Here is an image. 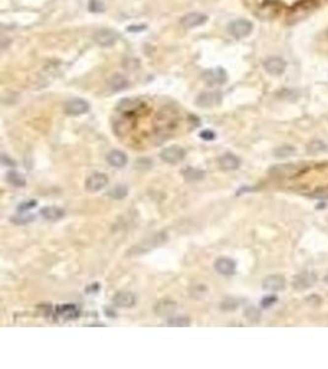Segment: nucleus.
I'll return each instance as SVG.
<instances>
[{
	"mask_svg": "<svg viewBox=\"0 0 328 369\" xmlns=\"http://www.w3.org/2000/svg\"><path fill=\"white\" fill-rule=\"evenodd\" d=\"M325 282L328 284V272L326 273V276H325Z\"/></svg>",
	"mask_w": 328,
	"mask_h": 369,
	"instance_id": "ea45409f",
	"label": "nucleus"
},
{
	"mask_svg": "<svg viewBox=\"0 0 328 369\" xmlns=\"http://www.w3.org/2000/svg\"><path fill=\"white\" fill-rule=\"evenodd\" d=\"M296 153V149L293 146H282L275 148V150L273 151L277 158H288V156H292Z\"/></svg>",
	"mask_w": 328,
	"mask_h": 369,
	"instance_id": "c85d7f7f",
	"label": "nucleus"
},
{
	"mask_svg": "<svg viewBox=\"0 0 328 369\" xmlns=\"http://www.w3.org/2000/svg\"><path fill=\"white\" fill-rule=\"evenodd\" d=\"M178 124V113L172 109H164L155 119L156 131L161 134H170Z\"/></svg>",
	"mask_w": 328,
	"mask_h": 369,
	"instance_id": "f03ea898",
	"label": "nucleus"
},
{
	"mask_svg": "<svg viewBox=\"0 0 328 369\" xmlns=\"http://www.w3.org/2000/svg\"><path fill=\"white\" fill-rule=\"evenodd\" d=\"M89 7H90L91 11L98 12V11H102L103 10V5L100 0H90V4H89Z\"/></svg>",
	"mask_w": 328,
	"mask_h": 369,
	"instance_id": "c9c22d12",
	"label": "nucleus"
},
{
	"mask_svg": "<svg viewBox=\"0 0 328 369\" xmlns=\"http://www.w3.org/2000/svg\"><path fill=\"white\" fill-rule=\"evenodd\" d=\"M277 300H278V298L275 295H268L262 299L261 305H262L263 308H270L272 305H274V303H277Z\"/></svg>",
	"mask_w": 328,
	"mask_h": 369,
	"instance_id": "f704fd0d",
	"label": "nucleus"
},
{
	"mask_svg": "<svg viewBox=\"0 0 328 369\" xmlns=\"http://www.w3.org/2000/svg\"><path fill=\"white\" fill-rule=\"evenodd\" d=\"M1 163H2V165L9 166V168H10V166H11V168H14V166H15L14 161H12L10 158H7L5 154H2V155H1Z\"/></svg>",
	"mask_w": 328,
	"mask_h": 369,
	"instance_id": "58836bf2",
	"label": "nucleus"
},
{
	"mask_svg": "<svg viewBox=\"0 0 328 369\" xmlns=\"http://www.w3.org/2000/svg\"><path fill=\"white\" fill-rule=\"evenodd\" d=\"M39 214H41V216L43 217L46 221H59V219L63 218L66 212H64V209L59 208V207L48 206V207H43V208L39 211Z\"/></svg>",
	"mask_w": 328,
	"mask_h": 369,
	"instance_id": "5701e85b",
	"label": "nucleus"
},
{
	"mask_svg": "<svg viewBox=\"0 0 328 369\" xmlns=\"http://www.w3.org/2000/svg\"><path fill=\"white\" fill-rule=\"evenodd\" d=\"M253 30V25L252 22L248 21L246 19H238L235 20V21L230 22L228 26V31L233 38L236 39H241L247 37L248 35L252 32Z\"/></svg>",
	"mask_w": 328,
	"mask_h": 369,
	"instance_id": "20e7f679",
	"label": "nucleus"
},
{
	"mask_svg": "<svg viewBox=\"0 0 328 369\" xmlns=\"http://www.w3.org/2000/svg\"><path fill=\"white\" fill-rule=\"evenodd\" d=\"M36 206H37V201H34V199H29V201L22 202V203H20L19 206H17V212L22 213V212H26V211H30V209L34 208Z\"/></svg>",
	"mask_w": 328,
	"mask_h": 369,
	"instance_id": "72a5a7b5",
	"label": "nucleus"
},
{
	"mask_svg": "<svg viewBox=\"0 0 328 369\" xmlns=\"http://www.w3.org/2000/svg\"><path fill=\"white\" fill-rule=\"evenodd\" d=\"M135 295L131 292H118L114 294L112 303L118 308H131L135 304Z\"/></svg>",
	"mask_w": 328,
	"mask_h": 369,
	"instance_id": "412c9836",
	"label": "nucleus"
},
{
	"mask_svg": "<svg viewBox=\"0 0 328 369\" xmlns=\"http://www.w3.org/2000/svg\"><path fill=\"white\" fill-rule=\"evenodd\" d=\"M108 184V176L102 173H94L86 179L85 188L89 192H98Z\"/></svg>",
	"mask_w": 328,
	"mask_h": 369,
	"instance_id": "f8f14e48",
	"label": "nucleus"
},
{
	"mask_svg": "<svg viewBox=\"0 0 328 369\" xmlns=\"http://www.w3.org/2000/svg\"><path fill=\"white\" fill-rule=\"evenodd\" d=\"M265 72L273 76H279L287 69V62L282 57H269L263 63Z\"/></svg>",
	"mask_w": 328,
	"mask_h": 369,
	"instance_id": "9b49d317",
	"label": "nucleus"
},
{
	"mask_svg": "<svg viewBox=\"0 0 328 369\" xmlns=\"http://www.w3.org/2000/svg\"><path fill=\"white\" fill-rule=\"evenodd\" d=\"M33 221H34L33 214H25V216H14L11 218L12 223L20 224V225H24V224H29Z\"/></svg>",
	"mask_w": 328,
	"mask_h": 369,
	"instance_id": "2f4dec72",
	"label": "nucleus"
},
{
	"mask_svg": "<svg viewBox=\"0 0 328 369\" xmlns=\"http://www.w3.org/2000/svg\"><path fill=\"white\" fill-rule=\"evenodd\" d=\"M7 181L15 187H25L26 186V180L21 174L16 173V171H9L6 175Z\"/></svg>",
	"mask_w": 328,
	"mask_h": 369,
	"instance_id": "cd10ccee",
	"label": "nucleus"
},
{
	"mask_svg": "<svg viewBox=\"0 0 328 369\" xmlns=\"http://www.w3.org/2000/svg\"><path fill=\"white\" fill-rule=\"evenodd\" d=\"M327 149V146L322 141H312L311 143L307 144L306 150L309 151L310 154H319L322 153Z\"/></svg>",
	"mask_w": 328,
	"mask_h": 369,
	"instance_id": "c756f323",
	"label": "nucleus"
},
{
	"mask_svg": "<svg viewBox=\"0 0 328 369\" xmlns=\"http://www.w3.org/2000/svg\"><path fill=\"white\" fill-rule=\"evenodd\" d=\"M56 315L62 320H74L80 316V310L74 304H63L56 309Z\"/></svg>",
	"mask_w": 328,
	"mask_h": 369,
	"instance_id": "a211bd4d",
	"label": "nucleus"
},
{
	"mask_svg": "<svg viewBox=\"0 0 328 369\" xmlns=\"http://www.w3.org/2000/svg\"><path fill=\"white\" fill-rule=\"evenodd\" d=\"M200 138L203 139V141H214L215 138H217V136H215V133L213 131H209V129H205V131H202L200 132Z\"/></svg>",
	"mask_w": 328,
	"mask_h": 369,
	"instance_id": "e433bc0d",
	"label": "nucleus"
},
{
	"mask_svg": "<svg viewBox=\"0 0 328 369\" xmlns=\"http://www.w3.org/2000/svg\"><path fill=\"white\" fill-rule=\"evenodd\" d=\"M191 319L187 316H177V318H171L167 320L168 326H190Z\"/></svg>",
	"mask_w": 328,
	"mask_h": 369,
	"instance_id": "7c9ffc66",
	"label": "nucleus"
},
{
	"mask_svg": "<svg viewBox=\"0 0 328 369\" xmlns=\"http://www.w3.org/2000/svg\"><path fill=\"white\" fill-rule=\"evenodd\" d=\"M166 240H167V234L156 233V234H154V235L149 236V238L145 239V240L136 244L135 246H133V248L128 251V255L129 256L143 255V254L149 253V251L154 250V249L158 248V246L163 245Z\"/></svg>",
	"mask_w": 328,
	"mask_h": 369,
	"instance_id": "7ed1b4c3",
	"label": "nucleus"
},
{
	"mask_svg": "<svg viewBox=\"0 0 328 369\" xmlns=\"http://www.w3.org/2000/svg\"><path fill=\"white\" fill-rule=\"evenodd\" d=\"M223 100V95L219 91H205L202 92L196 99V105L202 109H212V107L220 105Z\"/></svg>",
	"mask_w": 328,
	"mask_h": 369,
	"instance_id": "0eeeda50",
	"label": "nucleus"
},
{
	"mask_svg": "<svg viewBox=\"0 0 328 369\" xmlns=\"http://www.w3.org/2000/svg\"><path fill=\"white\" fill-rule=\"evenodd\" d=\"M118 37L119 36L117 35V32H114L113 30L109 29L98 30V31H96L95 34H94V39H95V42L102 47L113 46V44L118 41Z\"/></svg>",
	"mask_w": 328,
	"mask_h": 369,
	"instance_id": "4468645a",
	"label": "nucleus"
},
{
	"mask_svg": "<svg viewBox=\"0 0 328 369\" xmlns=\"http://www.w3.org/2000/svg\"><path fill=\"white\" fill-rule=\"evenodd\" d=\"M185 156H186L185 149L177 146L168 147V148H165L160 153L161 160H163L164 163L170 164V165H177V164H180L181 161H183Z\"/></svg>",
	"mask_w": 328,
	"mask_h": 369,
	"instance_id": "423d86ee",
	"label": "nucleus"
},
{
	"mask_svg": "<svg viewBox=\"0 0 328 369\" xmlns=\"http://www.w3.org/2000/svg\"><path fill=\"white\" fill-rule=\"evenodd\" d=\"M208 21V16L200 12H191V14L185 15L181 19V26L185 29H195V27L202 26Z\"/></svg>",
	"mask_w": 328,
	"mask_h": 369,
	"instance_id": "f3484780",
	"label": "nucleus"
},
{
	"mask_svg": "<svg viewBox=\"0 0 328 369\" xmlns=\"http://www.w3.org/2000/svg\"><path fill=\"white\" fill-rule=\"evenodd\" d=\"M64 111L69 116H81L90 111V104L83 99H74L66 102Z\"/></svg>",
	"mask_w": 328,
	"mask_h": 369,
	"instance_id": "9d476101",
	"label": "nucleus"
},
{
	"mask_svg": "<svg viewBox=\"0 0 328 369\" xmlns=\"http://www.w3.org/2000/svg\"><path fill=\"white\" fill-rule=\"evenodd\" d=\"M304 169L300 168L296 164H285V165H278L270 170V174L275 176H279V178H295V176L299 175L300 173H302Z\"/></svg>",
	"mask_w": 328,
	"mask_h": 369,
	"instance_id": "dca6fc26",
	"label": "nucleus"
},
{
	"mask_svg": "<svg viewBox=\"0 0 328 369\" xmlns=\"http://www.w3.org/2000/svg\"><path fill=\"white\" fill-rule=\"evenodd\" d=\"M151 165H153L151 160H148V159H140V160L135 161L136 169H150Z\"/></svg>",
	"mask_w": 328,
	"mask_h": 369,
	"instance_id": "4c0bfd02",
	"label": "nucleus"
},
{
	"mask_svg": "<svg viewBox=\"0 0 328 369\" xmlns=\"http://www.w3.org/2000/svg\"><path fill=\"white\" fill-rule=\"evenodd\" d=\"M219 168L224 171H233L240 168V159L231 153H226L221 155L218 160Z\"/></svg>",
	"mask_w": 328,
	"mask_h": 369,
	"instance_id": "aec40b11",
	"label": "nucleus"
},
{
	"mask_svg": "<svg viewBox=\"0 0 328 369\" xmlns=\"http://www.w3.org/2000/svg\"><path fill=\"white\" fill-rule=\"evenodd\" d=\"M203 80L210 86L223 85L228 80V73L223 68H213L205 71L202 75Z\"/></svg>",
	"mask_w": 328,
	"mask_h": 369,
	"instance_id": "1a4fd4ad",
	"label": "nucleus"
},
{
	"mask_svg": "<svg viewBox=\"0 0 328 369\" xmlns=\"http://www.w3.org/2000/svg\"><path fill=\"white\" fill-rule=\"evenodd\" d=\"M238 308V303L237 300H235L233 298H228L220 304V309L224 311H231L235 310V309Z\"/></svg>",
	"mask_w": 328,
	"mask_h": 369,
	"instance_id": "473e14b6",
	"label": "nucleus"
},
{
	"mask_svg": "<svg viewBox=\"0 0 328 369\" xmlns=\"http://www.w3.org/2000/svg\"><path fill=\"white\" fill-rule=\"evenodd\" d=\"M108 84H109V88H111L113 91H122V90H124V89L128 88V85H129L127 78L122 75V74H114V75H112L111 79H109Z\"/></svg>",
	"mask_w": 328,
	"mask_h": 369,
	"instance_id": "a878e982",
	"label": "nucleus"
},
{
	"mask_svg": "<svg viewBox=\"0 0 328 369\" xmlns=\"http://www.w3.org/2000/svg\"><path fill=\"white\" fill-rule=\"evenodd\" d=\"M182 176L185 178L186 181L188 183H197V181H200L204 179L205 173L203 170H199V169L192 168V166H187L186 169H183L181 171Z\"/></svg>",
	"mask_w": 328,
	"mask_h": 369,
	"instance_id": "393cba45",
	"label": "nucleus"
},
{
	"mask_svg": "<svg viewBox=\"0 0 328 369\" xmlns=\"http://www.w3.org/2000/svg\"><path fill=\"white\" fill-rule=\"evenodd\" d=\"M285 278L282 276L278 275H272L268 276L263 279L262 282V288L264 291H269V292H279L283 291L285 288Z\"/></svg>",
	"mask_w": 328,
	"mask_h": 369,
	"instance_id": "6ab92c4d",
	"label": "nucleus"
},
{
	"mask_svg": "<svg viewBox=\"0 0 328 369\" xmlns=\"http://www.w3.org/2000/svg\"><path fill=\"white\" fill-rule=\"evenodd\" d=\"M317 282V276L312 272H302L300 275L295 276L293 279V288L295 291H306L315 286Z\"/></svg>",
	"mask_w": 328,
	"mask_h": 369,
	"instance_id": "ddd939ff",
	"label": "nucleus"
},
{
	"mask_svg": "<svg viewBox=\"0 0 328 369\" xmlns=\"http://www.w3.org/2000/svg\"><path fill=\"white\" fill-rule=\"evenodd\" d=\"M119 112L124 114L126 117H131L134 114L145 110V104L144 101L139 99H123L117 106Z\"/></svg>",
	"mask_w": 328,
	"mask_h": 369,
	"instance_id": "39448f33",
	"label": "nucleus"
},
{
	"mask_svg": "<svg viewBox=\"0 0 328 369\" xmlns=\"http://www.w3.org/2000/svg\"><path fill=\"white\" fill-rule=\"evenodd\" d=\"M282 9V4L278 0H267L258 7L257 15L263 20H270L278 16Z\"/></svg>",
	"mask_w": 328,
	"mask_h": 369,
	"instance_id": "6e6552de",
	"label": "nucleus"
},
{
	"mask_svg": "<svg viewBox=\"0 0 328 369\" xmlns=\"http://www.w3.org/2000/svg\"><path fill=\"white\" fill-rule=\"evenodd\" d=\"M321 1L322 0H299L288 11L287 22L289 25H295L304 21L315 10H317Z\"/></svg>",
	"mask_w": 328,
	"mask_h": 369,
	"instance_id": "f257e3e1",
	"label": "nucleus"
},
{
	"mask_svg": "<svg viewBox=\"0 0 328 369\" xmlns=\"http://www.w3.org/2000/svg\"><path fill=\"white\" fill-rule=\"evenodd\" d=\"M214 267L217 272L223 276H232L236 272V262L229 258H220L215 261Z\"/></svg>",
	"mask_w": 328,
	"mask_h": 369,
	"instance_id": "4be33fe9",
	"label": "nucleus"
},
{
	"mask_svg": "<svg viewBox=\"0 0 328 369\" xmlns=\"http://www.w3.org/2000/svg\"><path fill=\"white\" fill-rule=\"evenodd\" d=\"M107 161L109 165L114 166V168H123L128 163V158L123 151L113 150L107 155Z\"/></svg>",
	"mask_w": 328,
	"mask_h": 369,
	"instance_id": "b1692460",
	"label": "nucleus"
},
{
	"mask_svg": "<svg viewBox=\"0 0 328 369\" xmlns=\"http://www.w3.org/2000/svg\"><path fill=\"white\" fill-rule=\"evenodd\" d=\"M177 310V303L171 299H161L154 305V313L161 318H168Z\"/></svg>",
	"mask_w": 328,
	"mask_h": 369,
	"instance_id": "2eb2a0df",
	"label": "nucleus"
},
{
	"mask_svg": "<svg viewBox=\"0 0 328 369\" xmlns=\"http://www.w3.org/2000/svg\"><path fill=\"white\" fill-rule=\"evenodd\" d=\"M129 189L126 184H117L108 192V196L113 199H123L126 198Z\"/></svg>",
	"mask_w": 328,
	"mask_h": 369,
	"instance_id": "bb28decb",
	"label": "nucleus"
}]
</instances>
